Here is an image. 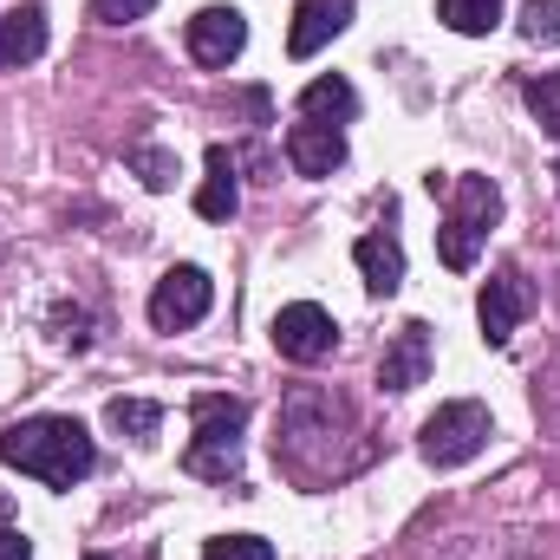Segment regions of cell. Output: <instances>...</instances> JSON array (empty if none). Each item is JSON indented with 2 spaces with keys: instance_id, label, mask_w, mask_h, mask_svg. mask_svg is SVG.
<instances>
[{
  "instance_id": "cell-1",
  "label": "cell",
  "mask_w": 560,
  "mask_h": 560,
  "mask_svg": "<svg viewBox=\"0 0 560 560\" xmlns=\"http://www.w3.org/2000/svg\"><path fill=\"white\" fill-rule=\"evenodd\" d=\"M0 463L46 482V489H72L92 476L98 450H92V430L79 418H26L13 430H0Z\"/></svg>"
},
{
  "instance_id": "cell-2",
  "label": "cell",
  "mask_w": 560,
  "mask_h": 560,
  "mask_svg": "<svg viewBox=\"0 0 560 560\" xmlns=\"http://www.w3.org/2000/svg\"><path fill=\"white\" fill-rule=\"evenodd\" d=\"M189 418H196V443L183 450V469L202 476V482H235L242 476V423H248V405L222 398V392H202L189 405Z\"/></svg>"
},
{
  "instance_id": "cell-3",
  "label": "cell",
  "mask_w": 560,
  "mask_h": 560,
  "mask_svg": "<svg viewBox=\"0 0 560 560\" xmlns=\"http://www.w3.org/2000/svg\"><path fill=\"white\" fill-rule=\"evenodd\" d=\"M482 443H489V411H482L476 398L436 405L430 423H423V463H436V469H463V463H476Z\"/></svg>"
},
{
  "instance_id": "cell-4",
  "label": "cell",
  "mask_w": 560,
  "mask_h": 560,
  "mask_svg": "<svg viewBox=\"0 0 560 560\" xmlns=\"http://www.w3.org/2000/svg\"><path fill=\"white\" fill-rule=\"evenodd\" d=\"M209 306H215V280L202 275V268H170V275L156 280V293H150V326L156 332H183Z\"/></svg>"
},
{
  "instance_id": "cell-5",
  "label": "cell",
  "mask_w": 560,
  "mask_h": 560,
  "mask_svg": "<svg viewBox=\"0 0 560 560\" xmlns=\"http://www.w3.org/2000/svg\"><path fill=\"white\" fill-rule=\"evenodd\" d=\"M275 346H280V359H293V365H319V359L339 346V326H332L326 306L293 300V306L275 313Z\"/></svg>"
},
{
  "instance_id": "cell-6",
  "label": "cell",
  "mask_w": 560,
  "mask_h": 560,
  "mask_svg": "<svg viewBox=\"0 0 560 560\" xmlns=\"http://www.w3.org/2000/svg\"><path fill=\"white\" fill-rule=\"evenodd\" d=\"M528 306H535V287L515 275V268L489 275V280H482V300H476L482 339H489V346H509V339H515V326L528 319Z\"/></svg>"
},
{
  "instance_id": "cell-7",
  "label": "cell",
  "mask_w": 560,
  "mask_h": 560,
  "mask_svg": "<svg viewBox=\"0 0 560 560\" xmlns=\"http://www.w3.org/2000/svg\"><path fill=\"white\" fill-rule=\"evenodd\" d=\"M189 59L196 66H229V59H242V46H248V20H242V7H202L196 20H189Z\"/></svg>"
},
{
  "instance_id": "cell-8",
  "label": "cell",
  "mask_w": 560,
  "mask_h": 560,
  "mask_svg": "<svg viewBox=\"0 0 560 560\" xmlns=\"http://www.w3.org/2000/svg\"><path fill=\"white\" fill-rule=\"evenodd\" d=\"M346 26H352V0H300V7H293V26H287V52H293V59H313V52L332 46Z\"/></svg>"
},
{
  "instance_id": "cell-9",
  "label": "cell",
  "mask_w": 560,
  "mask_h": 560,
  "mask_svg": "<svg viewBox=\"0 0 560 560\" xmlns=\"http://www.w3.org/2000/svg\"><path fill=\"white\" fill-rule=\"evenodd\" d=\"M423 378H430V326L411 319V326H398V339L385 346L378 385H385V392H418Z\"/></svg>"
},
{
  "instance_id": "cell-10",
  "label": "cell",
  "mask_w": 560,
  "mask_h": 560,
  "mask_svg": "<svg viewBox=\"0 0 560 560\" xmlns=\"http://www.w3.org/2000/svg\"><path fill=\"white\" fill-rule=\"evenodd\" d=\"M287 163L300 170V176H332L339 163H346V138H339V125H293L287 131Z\"/></svg>"
},
{
  "instance_id": "cell-11",
  "label": "cell",
  "mask_w": 560,
  "mask_h": 560,
  "mask_svg": "<svg viewBox=\"0 0 560 560\" xmlns=\"http://www.w3.org/2000/svg\"><path fill=\"white\" fill-rule=\"evenodd\" d=\"M352 261H359V275H365L372 293H398L405 287V248H398V235H359Z\"/></svg>"
},
{
  "instance_id": "cell-12",
  "label": "cell",
  "mask_w": 560,
  "mask_h": 560,
  "mask_svg": "<svg viewBox=\"0 0 560 560\" xmlns=\"http://www.w3.org/2000/svg\"><path fill=\"white\" fill-rule=\"evenodd\" d=\"M235 202H242V189H235V156L215 143V150H209V176H202V189H196V215H202V222H229Z\"/></svg>"
},
{
  "instance_id": "cell-13",
  "label": "cell",
  "mask_w": 560,
  "mask_h": 560,
  "mask_svg": "<svg viewBox=\"0 0 560 560\" xmlns=\"http://www.w3.org/2000/svg\"><path fill=\"white\" fill-rule=\"evenodd\" d=\"M46 52V13L39 7H13L0 20V66H33Z\"/></svg>"
},
{
  "instance_id": "cell-14",
  "label": "cell",
  "mask_w": 560,
  "mask_h": 560,
  "mask_svg": "<svg viewBox=\"0 0 560 560\" xmlns=\"http://www.w3.org/2000/svg\"><path fill=\"white\" fill-rule=\"evenodd\" d=\"M456 222H469L476 235H489L495 229V215H502V189L489 183V176H456V209H450Z\"/></svg>"
},
{
  "instance_id": "cell-15",
  "label": "cell",
  "mask_w": 560,
  "mask_h": 560,
  "mask_svg": "<svg viewBox=\"0 0 560 560\" xmlns=\"http://www.w3.org/2000/svg\"><path fill=\"white\" fill-rule=\"evenodd\" d=\"M300 112H306L313 125H326V118L339 125V118H352V112H359V92H352L346 79H313V85L300 92Z\"/></svg>"
},
{
  "instance_id": "cell-16",
  "label": "cell",
  "mask_w": 560,
  "mask_h": 560,
  "mask_svg": "<svg viewBox=\"0 0 560 560\" xmlns=\"http://www.w3.org/2000/svg\"><path fill=\"white\" fill-rule=\"evenodd\" d=\"M105 423H112L118 436L150 443V436H156V423H163V405H150V398H112V405H105Z\"/></svg>"
},
{
  "instance_id": "cell-17",
  "label": "cell",
  "mask_w": 560,
  "mask_h": 560,
  "mask_svg": "<svg viewBox=\"0 0 560 560\" xmlns=\"http://www.w3.org/2000/svg\"><path fill=\"white\" fill-rule=\"evenodd\" d=\"M450 33H495L502 26V0H436Z\"/></svg>"
},
{
  "instance_id": "cell-18",
  "label": "cell",
  "mask_w": 560,
  "mask_h": 560,
  "mask_svg": "<svg viewBox=\"0 0 560 560\" xmlns=\"http://www.w3.org/2000/svg\"><path fill=\"white\" fill-rule=\"evenodd\" d=\"M522 39L528 46H560V0H528L522 7Z\"/></svg>"
},
{
  "instance_id": "cell-19",
  "label": "cell",
  "mask_w": 560,
  "mask_h": 560,
  "mask_svg": "<svg viewBox=\"0 0 560 560\" xmlns=\"http://www.w3.org/2000/svg\"><path fill=\"white\" fill-rule=\"evenodd\" d=\"M522 98H528V112H535V118H541V125H548V131L560 138V72H541V79H528V92H522Z\"/></svg>"
},
{
  "instance_id": "cell-20",
  "label": "cell",
  "mask_w": 560,
  "mask_h": 560,
  "mask_svg": "<svg viewBox=\"0 0 560 560\" xmlns=\"http://www.w3.org/2000/svg\"><path fill=\"white\" fill-rule=\"evenodd\" d=\"M202 560H275V541H261V535H222V541H209Z\"/></svg>"
},
{
  "instance_id": "cell-21",
  "label": "cell",
  "mask_w": 560,
  "mask_h": 560,
  "mask_svg": "<svg viewBox=\"0 0 560 560\" xmlns=\"http://www.w3.org/2000/svg\"><path fill=\"white\" fill-rule=\"evenodd\" d=\"M131 163H138V176L150 183V189H170V183H176V156H170V150H156V143H143Z\"/></svg>"
},
{
  "instance_id": "cell-22",
  "label": "cell",
  "mask_w": 560,
  "mask_h": 560,
  "mask_svg": "<svg viewBox=\"0 0 560 560\" xmlns=\"http://www.w3.org/2000/svg\"><path fill=\"white\" fill-rule=\"evenodd\" d=\"M156 0H92V20H105V26H125V20H143Z\"/></svg>"
},
{
  "instance_id": "cell-23",
  "label": "cell",
  "mask_w": 560,
  "mask_h": 560,
  "mask_svg": "<svg viewBox=\"0 0 560 560\" xmlns=\"http://www.w3.org/2000/svg\"><path fill=\"white\" fill-rule=\"evenodd\" d=\"M0 560H33V541L20 528H0Z\"/></svg>"
},
{
  "instance_id": "cell-24",
  "label": "cell",
  "mask_w": 560,
  "mask_h": 560,
  "mask_svg": "<svg viewBox=\"0 0 560 560\" xmlns=\"http://www.w3.org/2000/svg\"><path fill=\"white\" fill-rule=\"evenodd\" d=\"M92 560H105V555H92Z\"/></svg>"
},
{
  "instance_id": "cell-25",
  "label": "cell",
  "mask_w": 560,
  "mask_h": 560,
  "mask_svg": "<svg viewBox=\"0 0 560 560\" xmlns=\"http://www.w3.org/2000/svg\"><path fill=\"white\" fill-rule=\"evenodd\" d=\"M555 176H560V170H555Z\"/></svg>"
}]
</instances>
